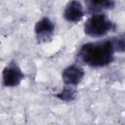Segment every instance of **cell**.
I'll return each mask as SVG.
<instances>
[{"instance_id":"8","label":"cell","mask_w":125,"mask_h":125,"mask_svg":"<svg viewBox=\"0 0 125 125\" xmlns=\"http://www.w3.org/2000/svg\"><path fill=\"white\" fill-rule=\"evenodd\" d=\"M75 86H71V85H65L63 87V89L62 91H60L58 94H56V97L62 101V102H72L75 100L76 98V89L74 88Z\"/></svg>"},{"instance_id":"7","label":"cell","mask_w":125,"mask_h":125,"mask_svg":"<svg viewBox=\"0 0 125 125\" xmlns=\"http://www.w3.org/2000/svg\"><path fill=\"white\" fill-rule=\"evenodd\" d=\"M87 10L92 14H100L103 11L114 7V0H85Z\"/></svg>"},{"instance_id":"2","label":"cell","mask_w":125,"mask_h":125,"mask_svg":"<svg viewBox=\"0 0 125 125\" xmlns=\"http://www.w3.org/2000/svg\"><path fill=\"white\" fill-rule=\"evenodd\" d=\"M115 29V24L104 14H93L84 24V31L91 37H102Z\"/></svg>"},{"instance_id":"3","label":"cell","mask_w":125,"mask_h":125,"mask_svg":"<svg viewBox=\"0 0 125 125\" xmlns=\"http://www.w3.org/2000/svg\"><path fill=\"white\" fill-rule=\"evenodd\" d=\"M3 85L5 87H16L20 85L21 80L24 78V75L20 68V66L15 62H10L5 66L2 74Z\"/></svg>"},{"instance_id":"9","label":"cell","mask_w":125,"mask_h":125,"mask_svg":"<svg viewBox=\"0 0 125 125\" xmlns=\"http://www.w3.org/2000/svg\"><path fill=\"white\" fill-rule=\"evenodd\" d=\"M114 51L117 53H125V32L119 34L118 36L111 38Z\"/></svg>"},{"instance_id":"1","label":"cell","mask_w":125,"mask_h":125,"mask_svg":"<svg viewBox=\"0 0 125 125\" xmlns=\"http://www.w3.org/2000/svg\"><path fill=\"white\" fill-rule=\"evenodd\" d=\"M114 53L115 51L110 38L82 45L77 53V59L88 66L104 67L112 62Z\"/></svg>"},{"instance_id":"6","label":"cell","mask_w":125,"mask_h":125,"mask_svg":"<svg viewBox=\"0 0 125 125\" xmlns=\"http://www.w3.org/2000/svg\"><path fill=\"white\" fill-rule=\"evenodd\" d=\"M84 16V10L78 0L69 1L63 11V18L69 22H78Z\"/></svg>"},{"instance_id":"5","label":"cell","mask_w":125,"mask_h":125,"mask_svg":"<svg viewBox=\"0 0 125 125\" xmlns=\"http://www.w3.org/2000/svg\"><path fill=\"white\" fill-rule=\"evenodd\" d=\"M84 75H85V72L82 67L76 64H71L62 70V78L65 85L76 86L82 81V79L84 78Z\"/></svg>"},{"instance_id":"4","label":"cell","mask_w":125,"mask_h":125,"mask_svg":"<svg viewBox=\"0 0 125 125\" xmlns=\"http://www.w3.org/2000/svg\"><path fill=\"white\" fill-rule=\"evenodd\" d=\"M34 31H35L38 42L46 43V42L51 41L54 35L55 25L49 18H42L40 21L36 22Z\"/></svg>"}]
</instances>
